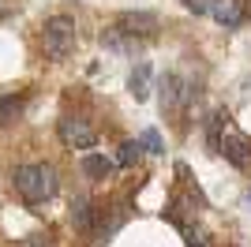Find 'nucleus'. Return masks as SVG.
I'll use <instances>...</instances> for the list:
<instances>
[{
	"label": "nucleus",
	"mask_w": 251,
	"mask_h": 247,
	"mask_svg": "<svg viewBox=\"0 0 251 247\" xmlns=\"http://www.w3.org/2000/svg\"><path fill=\"white\" fill-rule=\"evenodd\" d=\"M101 45H105V49H113V52H120V56H135V52L143 49V41L131 38V34H124L120 26H109V30L101 34Z\"/></svg>",
	"instance_id": "423d86ee"
},
{
	"label": "nucleus",
	"mask_w": 251,
	"mask_h": 247,
	"mask_svg": "<svg viewBox=\"0 0 251 247\" xmlns=\"http://www.w3.org/2000/svg\"><path fill=\"white\" fill-rule=\"evenodd\" d=\"M109 173H113V161L105 154H86L83 157V176L86 180H105Z\"/></svg>",
	"instance_id": "9d476101"
},
{
	"label": "nucleus",
	"mask_w": 251,
	"mask_h": 247,
	"mask_svg": "<svg viewBox=\"0 0 251 247\" xmlns=\"http://www.w3.org/2000/svg\"><path fill=\"white\" fill-rule=\"evenodd\" d=\"M116 26H120L124 34H131V38L147 41V38L157 34V15L154 11H124V15L116 19Z\"/></svg>",
	"instance_id": "20e7f679"
},
{
	"label": "nucleus",
	"mask_w": 251,
	"mask_h": 247,
	"mask_svg": "<svg viewBox=\"0 0 251 247\" xmlns=\"http://www.w3.org/2000/svg\"><path fill=\"white\" fill-rule=\"evenodd\" d=\"M26 247H49V240H45V236H38V240H26Z\"/></svg>",
	"instance_id": "f3484780"
},
{
	"label": "nucleus",
	"mask_w": 251,
	"mask_h": 247,
	"mask_svg": "<svg viewBox=\"0 0 251 247\" xmlns=\"http://www.w3.org/2000/svg\"><path fill=\"white\" fill-rule=\"evenodd\" d=\"M139 157H143V146L139 143H124L120 146V165H135Z\"/></svg>",
	"instance_id": "4468645a"
},
{
	"label": "nucleus",
	"mask_w": 251,
	"mask_h": 247,
	"mask_svg": "<svg viewBox=\"0 0 251 247\" xmlns=\"http://www.w3.org/2000/svg\"><path fill=\"white\" fill-rule=\"evenodd\" d=\"M218 150H221L225 157H229L232 165H240V169H244V165L251 161V150H248V143H244L240 135H225V139L218 143Z\"/></svg>",
	"instance_id": "0eeeda50"
},
{
	"label": "nucleus",
	"mask_w": 251,
	"mask_h": 247,
	"mask_svg": "<svg viewBox=\"0 0 251 247\" xmlns=\"http://www.w3.org/2000/svg\"><path fill=\"white\" fill-rule=\"evenodd\" d=\"M56 135H60L64 146H72V150H90V146L98 143V131L90 127V124L83 120V116H60V124H56Z\"/></svg>",
	"instance_id": "7ed1b4c3"
},
{
	"label": "nucleus",
	"mask_w": 251,
	"mask_h": 247,
	"mask_svg": "<svg viewBox=\"0 0 251 247\" xmlns=\"http://www.w3.org/2000/svg\"><path fill=\"white\" fill-rule=\"evenodd\" d=\"M218 4H221V0H184V8L195 11V15H214Z\"/></svg>",
	"instance_id": "f8f14e48"
},
{
	"label": "nucleus",
	"mask_w": 251,
	"mask_h": 247,
	"mask_svg": "<svg viewBox=\"0 0 251 247\" xmlns=\"http://www.w3.org/2000/svg\"><path fill=\"white\" fill-rule=\"evenodd\" d=\"M72 225L83 232V236H90V228H94V202L90 198H75L72 202Z\"/></svg>",
	"instance_id": "6e6552de"
},
{
	"label": "nucleus",
	"mask_w": 251,
	"mask_h": 247,
	"mask_svg": "<svg viewBox=\"0 0 251 247\" xmlns=\"http://www.w3.org/2000/svg\"><path fill=\"white\" fill-rule=\"evenodd\" d=\"M19 113H23V98L4 94V98H0V127H4V124H11V120H19Z\"/></svg>",
	"instance_id": "9b49d317"
},
{
	"label": "nucleus",
	"mask_w": 251,
	"mask_h": 247,
	"mask_svg": "<svg viewBox=\"0 0 251 247\" xmlns=\"http://www.w3.org/2000/svg\"><path fill=\"white\" fill-rule=\"evenodd\" d=\"M42 45H45V56H49V60H68L75 52V45H79V26H75L72 15H52V19H45Z\"/></svg>",
	"instance_id": "f03ea898"
},
{
	"label": "nucleus",
	"mask_w": 251,
	"mask_h": 247,
	"mask_svg": "<svg viewBox=\"0 0 251 247\" xmlns=\"http://www.w3.org/2000/svg\"><path fill=\"white\" fill-rule=\"evenodd\" d=\"M188 247H210V240L202 232H188Z\"/></svg>",
	"instance_id": "2eb2a0df"
},
{
	"label": "nucleus",
	"mask_w": 251,
	"mask_h": 247,
	"mask_svg": "<svg viewBox=\"0 0 251 247\" xmlns=\"http://www.w3.org/2000/svg\"><path fill=\"white\" fill-rule=\"evenodd\" d=\"M11 184H15V191L23 195V202L38 206V202L56 195L60 180H56V169H52V165L38 161V165H19V169L11 173Z\"/></svg>",
	"instance_id": "f257e3e1"
},
{
	"label": "nucleus",
	"mask_w": 251,
	"mask_h": 247,
	"mask_svg": "<svg viewBox=\"0 0 251 247\" xmlns=\"http://www.w3.org/2000/svg\"><path fill=\"white\" fill-rule=\"evenodd\" d=\"M191 98H195V90H191L176 72H169L165 79H161V109H184Z\"/></svg>",
	"instance_id": "39448f33"
},
{
	"label": "nucleus",
	"mask_w": 251,
	"mask_h": 247,
	"mask_svg": "<svg viewBox=\"0 0 251 247\" xmlns=\"http://www.w3.org/2000/svg\"><path fill=\"white\" fill-rule=\"evenodd\" d=\"M150 64H135V72H131V79H127V90H131V98H135V101H143V98H147L150 94Z\"/></svg>",
	"instance_id": "1a4fd4ad"
},
{
	"label": "nucleus",
	"mask_w": 251,
	"mask_h": 247,
	"mask_svg": "<svg viewBox=\"0 0 251 247\" xmlns=\"http://www.w3.org/2000/svg\"><path fill=\"white\" fill-rule=\"evenodd\" d=\"M236 11H240V19H248L251 15V0H236Z\"/></svg>",
	"instance_id": "dca6fc26"
},
{
	"label": "nucleus",
	"mask_w": 251,
	"mask_h": 247,
	"mask_svg": "<svg viewBox=\"0 0 251 247\" xmlns=\"http://www.w3.org/2000/svg\"><path fill=\"white\" fill-rule=\"evenodd\" d=\"M139 146H147L150 154H161V150H165V146H161V135H157L154 127H147V131H143V139H139Z\"/></svg>",
	"instance_id": "ddd939ff"
}]
</instances>
